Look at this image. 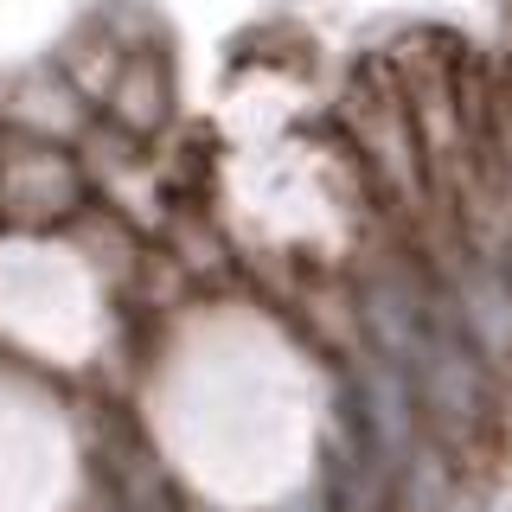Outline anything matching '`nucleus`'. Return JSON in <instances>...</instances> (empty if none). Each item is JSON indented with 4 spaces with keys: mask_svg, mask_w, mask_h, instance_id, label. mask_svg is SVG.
Returning a JSON list of instances; mask_svg holds the SVG:
<instances>
[]
</instances>
